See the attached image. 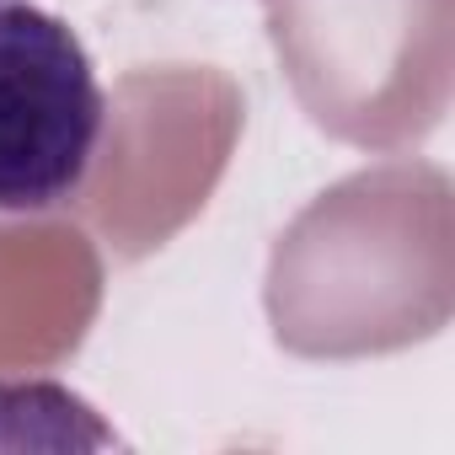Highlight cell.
<instances>
[{
  "label": "cell",
  "mask_w": 455,
  "mask_h": 455,
  "mask_svg": "<svg viewBox=\"0 0 455 455\" xmlns=\"http://www.w3.org/2000/svg\"><path fill=\"white\" fill-rule=\"evenodd\" d=\"M108 134V97L81 33L0 0V214H49L81 198Z\"/></svg>",
  "instance_id": "obj_1"
}]
</instances>
